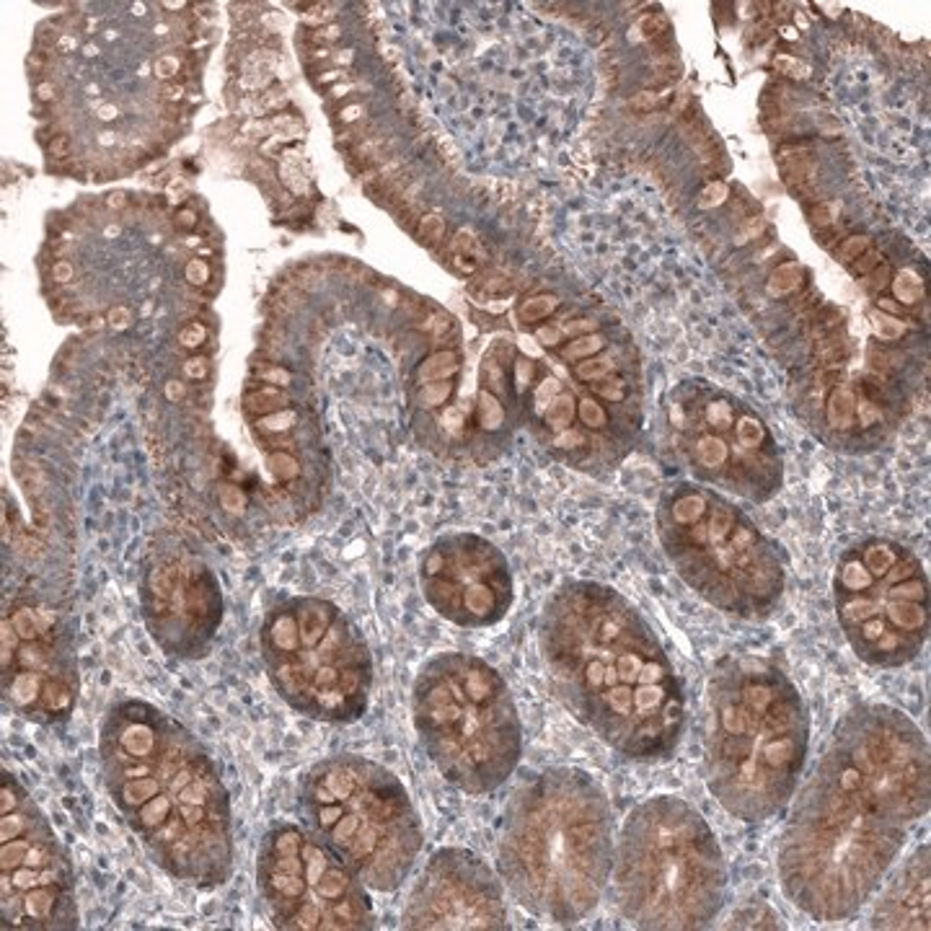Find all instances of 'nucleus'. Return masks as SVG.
Returning <instances> with one entry per match:
<instances>
[{"instance_id": "obj_16", "label": "nucleus", "mask_w": 931, "mask_h": 931, "mask_svg": "<svg viewBox=\"0 0 931 931\" xmlns=\"http://www.w3.org/2000/svg\"><path fill=\"white\" fill-rule=\"evenodd\" d=\"M401 929H510L505 885L479 854L463 846H443L414 880L401 911Z\"/></svg>"}, {"instance_id": "obj_23", "label": "nucleus", "mask_w": 931, "mask_h": 931, "mask_svg": "<svg viewBox=\"0 0 931 931\" xmlns=\"http://www.w3.org/2000/svg\"><path fill=\"white\" fill-rule=\"evenodd\" d=\"M800 285H802V267L797 262H787L771 272L766 290H769L771 298H784V295L794 293Z\"/></svg>"}, {"instance_id": "obj_39", "label": "nucleus", "mask_w": 931, "mask_h": 931, "mask_svg": "<svg viewBox=\"0 0 931 931\" xmlns=\"http://www.w3.org/2000/svg\"><path fill=\"white\" fill-rule=\"evenodd\" d=\"M68 275H70V267H68V264H57V267H55V277H57V280L65 282V277H68Z\"/></svg>"}, {"instance_id": "obj_13", "label": "nucleus", "mask_w": 931, "mask_h": 931, "mask_svg": "<svg viewBox=\"0 0 931 931\" xmlns=\"http://www.w3.org/2000/svg\"><path fill=\"white\" fill-rule=\"evenodd\" d=\"M0 916L3 929L16 931L78 926L68 849L11 771L0 779Z\"/></svg>"}, {"instance_id": "obj_28", "label": "nucleus", "mask_w": 931, "mask_h": 931, "mask_svg": "<svg viewBox=\"0 0 931 931\" xmlns=\"http://www.w3.org/2000/svg\"><path fill=\"white\" fill-rule=\"evenodd\" d=\"M774 70L776 73L787 75V78H807L810 75V65L797 60L792 55H776L774 57Z\"/></svg>"}, {"instance_id": "obj_7", "label": "nucleus", "mask_w": 931, "mask_h": 931, "mask_svg": "<svg viewBox=\"0 0 931 931\" xmlns=\"http://www.w3.org/2000/svg\"><path fill=\"white\" fill-rule=\"evenodd\" d=\"M412 722L432 766L471 797L497 792L523 756L513 691L487 660L466 652H440L419 668Z\"/></svg>"}, {"instance_id": "obj_26", "label": "nucleus", "mask_w": 931, "mask_h": 931, "mask_svg": "<svg viewBox=\"0 0 931 931\" xmlns=\"http://www.w3.org/2000/svg\"><path fill=\"white\" fill-rule=\"evenodd\" d=\"M557 306H559V300L554 298V295H536V298L523 300V306L518 308V316H520V321H525V324H533V321L546 319L549 313L557 311Z\"/></svg>"}, {"instance_id": "obj_17", "label": "nucleus", "mask_w": 931, "mask_h": 931, "mask_svg": "<svg viewBox=\"0 0 931 931\" xmlns=\"http://www.w3.org/2000/svg\"><path fill=\"white\" fill-rule=\"evenodd\" d=\"M422 593L432 611L461 629H489L513 606L505 559L474 536L443 538L422 559Z\"/></svg>"}, {"instance_id": "obj_21", "label": "nucleus", "mask_w": 931, "mask_h": 931, "mask_svg": "<svg viewBox=\"0 0 931 931\" xmlns=\"http://www.w3.org/2000/svg\"><path fill=\"white\" fill-rule=\"evenodd\" d=\"M450 262L456 264L461 272H474L484 262V249L479 238L469 231H458V236L450 241Z\"/></svg>"}, {"instance_id": "obj_2", "label": "nucleus", "mask_w": 931, "mask_h": 931, "mask_svg": "<svg viewBox=\"0 0 931 931\" xmlns=\"http://www.w3.org/2000/svg\"><path fill=\"white\" fill-rule=\"evenodd\" d=\"M557 701L629 761L660 763L686 730L681 678L642 613L613 588L567 582L538 624Z\"/></svg>"}, {"instance_id": "obj_36", "label": "nucleus", "mask_w": 931, "mask_h": 931, "mask_svg": "<svg viewBox=\"0 0 931 931\" xmlns=\"http://www.w3.org/2000/svg\"><path fill=\"white\" fill-rule=\"evenodd\" d=\"M880 259H882L880 254H867V257H862V262L854 264V269H851V272H854V275H864V272H867L869 267H875Z\"/></svg>"}, {"instance_id": "obj_6", "label": "nucleus", "mask_w": 931, "mask_h": 931, "mask_svg": "<svg viewBox=\"0 0 931 931\" xmlns=\"http://www.w3.org/2000/svg\"><path fill=\"white\" fill-rule=\"evenodd\" d=\"M727 859L691 802L660 794L626 815L613 851V898L639 929H709L727 900Z\"/></svg>"}, {"instance_id": "obj_29", "label": "nucleus", "mask_w": 931, "mask_h": 931, "mask_svg": "<svg viewBox=\"0 0 931 931\" xmlns=\"http://www.w3.org/2000/svg\"><path fill=\"white\" fill-rule=\"evenodd\" d=\"M727 197H730V187L725 182H712L699 194V207L701 210H712V207L722 205Z\"/></svg>"}, {"instance_id": "obj_31", "label": "nucleus", "mask_w": 931, "mask_h": 931, "mask_svg": "<svg viewBox=\"0 0 931 931\" xmlns=\"http://www.w3.org/2000/svg\"><path fill=\"white\" fill-rule=\"evenodd\" d=\"M445 236V223L438 218V215H427L422 218V225H419V238L425 241V244H438L440 238Z\"/></svg>"}, {"instance_id": "obj_9", "label": "nucleus", "mask_w": 931, "mask_h": 931, "mask_svg": "<svg viewBox=\"0 0 931 931\" xmlns=\"http://www.w3.org/2000/svg\"><path fill=\"white\" fill-rule=\"evenodd\" d=\"M259 650L272 688L300 717L350 725L368 712L375 673L368 639L329 600L277 603L264 616Z\"/></svg>"}, {"instance_id": "obj_15", "label": "nucleus", "mask_w": 931, "mask_h": 931, "mask_svg": "<svg viewBox=\"0 0 931 931\" xmlns=\"http://www.w3.org/2000/svg\"><path fill=\"white\" fill-rule=\"evenodd\" d=\"M140 611L150 639L163 655L200 660L210 655L223 624V595L213 572L184 551L158 554L148 562Z\"/></svg>"}, {"instance_id": "obj_27", "label": "nucleus", "mask_w": 931, "mask_h": 931, "mask_svg": "<svg viewBox=\"0 0 931 931\" xmlns=\"http://www.w3.org/2000/svg\"><path fill=\"white\" fill-rule=\"evenodd\" d=\"M668 32V19H665L663 13H647L642 19L637 21L634 26V39H647V37H657V34Z\"/></svg>"}, {"instance_id": "obj_35", "label": "nucleus", "mask_w": 931, "mask_h": 931, "mask_svg": "<svg viewBox=\"0 0 931 931\" xmlns=\"http://www.w3.org/2000/svg\"><path fill=\"white\" fill-rule=\"evenodd\" d=\"M657 101H660V96L652 94V91H642L637 99H632V107L634 109H652V107H657Z\"/></svg>"}, {"instance_id": "obj_5", "label": "nucleus", "mask_w": 931, "mask_h": 931, "mask_svg": "<svg viewBox=\"0 0 931 931\" xmlns=\"http://www.w3.org/2000/svg\"><path fill=\"white\" fill-rule=\"evenodd\" d=\"M810 753V712L763 657H725L707 683L704 776L732 818L766 823L792 802Z\"/></svg>"}, {"instance_id": "obj_33", "label": "nucleus", "mask_w": 931, "mask_h": 931, "mask_svg": "<svg viewBox=\"0 0 931 931\" xmlns=\"http://www.w3.org/2000/svg\"><path fill=\"white\" fill-rule=\"evenodd\" d=\"M564 337H582V334H593L598 332V321L593 319H577V321H567L562 326Z\"/></svg>"}, {"instance_id": "obj_8", "label": "nucleus", "mask_w": 931, "mask_h": 931, "mask_svg": "<svg viewBox=\"0 0 931 931\" xmlns=\"http://www.w3.org/2000/svg\"><path fill=\"white\" fill-rule=\"evenodd\" d=\"M300 820L368 890L394 893L412 875L425 828L394 771L355 753L313 763L300 782Z\"/></svg>"}, {"instance_id": "obj_32", "label": "nucleus", "mask_w": 931, "mask_h": 931, "mask_svg": "<svg viewBox=\"0 0 931 931\" xmlns=\"http://www.w3.org/2000/svg\"><path fill=\"white\" fill-rule=\"evenodd\" d=\"M536 339L541 347H549V350H557L559 344L564 342V332L562 326H541L536 332Z\"/></svg>"}, {"instance_id": "obj_19", "label": "nucleus", "mask_w": 931, "mask_h": 931, "mask_svg": "<svg viewBox=\"0 0 931 931\" xmlns=\"http://www.w3.org/2000/svg\"><path fill=\"white\" fill-rule=\"evenodd\" d=\"M929 846H919L895 872L872 916L875 929H929Z\"/></svg>"}, {"instance_id": "obj_11", "label": "nucleus", "mask_w": 931, "mask_h": 931, "mask_svg": "<svg viewBox=\"0 0 931 931\" xmlns=\"http://www.w3.org/2000/svg\"><path fill=\"white\" fill-rule=\"evenodd\" d=\"M836 616L869 668L913 663L929 639V582L919 559L888 541L849 554L836 575Z\"/></svg>"}, {"instance_id": "obj_25", "label": "nucleus", "mask_w": 931, "mask_h": 931, "mask_svg": "<svg viewBox=\"0 0 931 931\" xmlns=\"http://www.w3.org/2000/svg\"><path fill=\"white\" fill-rule=\"evenodd\" d=\"M893 293L903 306H913V303H919L924 298V282H921V277L913 269H903L893 280Z\"/></svg>"}, {"instance_id": "obj_24", "label": "nucleus", "mask_w": 931, "mask_h": 931, "mask_svg": "<svg viewBox=\"0 0 931 931\" xmlns=\"http://www.w3.org/2000/svg\"><path fill=\"white\" fill-rule=\"evenodd\" d=\"M869 326H872V332H875V337L880 339V342H898V339L906 337L908 332L906 321L895 319V316L882 311L869 313Z\"/></svg>"}, {"instance_id": "obj_30", "label": "nucleus", "mask_w": 931, "mask_h": 931, "mask_svg": "<svg viewBox=\"0 0 931 931\" xmlns=\"http://www.w3.org/2000/svg\"><path fill=\"white\" fill-rule=\"evenodd\" d=\"M867 249H869V238L867 236L846 238L844 244H841V249H838V262H844V264L854 262V259L862 257Z\"/></svg>"}, {"instance_id": "obj_34", "label": "nucleus", "mask_w": 931, "mask_h": 931, "mask_svg": "<svg viewBox=\"0 0 931 931\" xmlns=\"http://www.w3.org/2000/svg\"><path fill=\"white\" fill-rule=\"evenodd\" d=\"M838 213H841V202H825V205L813 210V223L820 225V228H823V225H831Z\"/></svg>"}, {"instance_id": "obj_4", "label": "nucleus", "mask_w": 931, "mask_h": 931, "mask_svg": "<svg viewBox=\"0 0 931 931\" xmlns=\"http://www.w3.org/2000/svg\"><path fill=\"white\" fill-rule=\"evenodd\" d=\"M616 813L588 771L525 779L502 815L497 872L518 906L559 926L588 919L611 882Z\"/></svg>"}, {"instance_id": "obj_20", "label": "nucleus", "mask_w": 931, "mask_h": 931, "mask_svg": "<svg viewBox=\"0 0 931 931\" xmlns=\"http://www.w3.org/2000/svg\"><path fill=\"white\" fill-rule=\"evenodd\" d=\"M461 373V355L456 350H438L427 355L422 363H419L417 373H414V381L419 386H427V383H440V381H450Z\"/></svg>"}, {"instance_id": "obj_38", "label": "nucleus", "mask_w": 931, "mask_h": 931, "mask_svg": "<svg viewBox=\"0 0 931 931\" xmlns=\"http://www.w3.org/2000/svg\"><path fill=\"white\" fill-rule=\"evenodd\" d=\"M50 153H52V156H57V158H65V156H68V140H65V138L52 140Z\"/></svg>"}, {"instance_id": "obj_14", "label": "nucleus", "mask_w": 931, "mask_h": 931, "mask_svg": "<svg viewBox=\"0 0 931 931\" xmlns=\"http://www.w3.org/2000/svg\"><path fill=\"white\" fill-rule=\"evenodd\" d=\"M3 704L34 725H60L73 714L81 673L73 632L50 608L21 600L0 621Z\"/></svg>"}, {"instance_id": "obj_3", "label": "nucleus", "mask_w": 931, "mask_h": 931, "mask_svg": "<svg viewBox=\"0 0 931 931\" xmlns=\"http://www.w3.org/2000/svg\"><path fill=\"white\" fill-rule=\"evenodd\" d=\"M99 769L109 800L161 872L200 890L231 880V792L189 727L150 701H114L99 725Z\"/></svg>"}, {"instance_id": "obj_18", "label": "nucleus", "mask_w": 931, "mask_h": 931, "mask_svg": "<svg viewBox=\"0 0 931 931\" xmlns=\"http://www.w3.org/2000/svg\"><path fill=\"white\" fill-rule=\"evenodd\" d=\"M740 417L743 412L735 414L730 422H712L701 412L694 391L673 396L668 404L673 443L683 450L696 471L722 479L740 492L763 497L774 489L779 463L774 453L745 448L740 438Z\"/></svg>"}, {"instance_id": "obj_22", "label": "nucleus", "mask_w": 931, "mask_h": 931, "mask_svg": "<svg viewBox=\"0 0 931 931\" xmlns=\"http://www.w3.org/2000/svg\"><path fill=\"white\" fill-rule=\"evenodd\" d=\"M608 339L606 334L593 332V334H582V337H572L569 339L567 347H562V360L569 365L580 363V360H588V357L600 355V352H606Z\"/></svg>"}, {"instance_id": "obj_1", "label": "nucleus", "mask_w": 931, "mask_h": 931, "mask_svg": "<svg viewBox=\"0 0 931 931\" xmlns=\"http://www.w3.org/2000/svg\"><path fill=\"white\" fill-rule=\"evenodd\" d=\"M929 743L908 714L859 704L838 719L782 828V890L820 924L851 919L929 813Z\"/></svg>"}, {"instance_id": "obj_12", "label": "nucleus", "mask_w": 931, "mask_h": 931, "mask_svg": "<svg viewBox=\"0 0 931 931\" xmlns=\"http://www.w3.org/2000/svg\"><path fill=\"white\" fill-rule=\"evenodd\" d=\"M257 890L269 921L285 931H368V888L303 823H272L257 851Z\"/></svg>"}, {"instance_id": "obj_10", "label": "nucleus", "mask_w": 931, "mask_h": 931, "mask_svg": "<svg viewBox=\"0 0 931 931\" xmlns=\"http://www.w3.org/2000/svg\"><path fill=\"white\" fill-rule=\"evenodd\" d=\"M663 536L678 575L719 611L761 619L782 598L776 549L730 502L701 492L694 515L675 518L663 510Z\"/></svg>"}, {"instance_id": "obj_37", "label": "nucleus", "mask_w": 931, "mask_h": 931, "mask_svg": "<svg viewBox=\"0 0 931 931\" xmlns=\"http://www.w3.org/2000/svg\"><path fill=\"white\" fill-rule=\"evenodd\" d=\"M187 275H189V280H192V282H205L207 267L202 262H192V264H189V269H187Z\"/></svg>"}]
</instances>
